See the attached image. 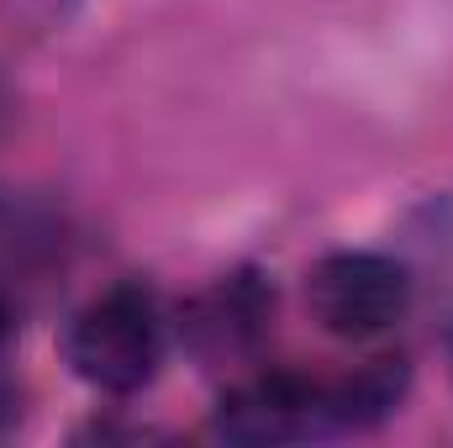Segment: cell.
I'll use <instances>...</instances> for the list:
<instances>
[{
    "label": "cell",
    "mask_w": 453,
    "mask_h": 448,
    "mask_svg": "<svg viewBox=\"0 0 453 448\" xmlns=\"http://www.w3.org/2000/svg\"><path fill=\"white\" fill-rule=\"evenodd\" d=\"M164 348H169V322L153 301V290L142 285H111L101 290L96 301H85L64 333V359L69 369L106 390V396H132L142 390L158 364H164Z\"/></svg>",
    "instance_id": "6da1fadb"
},
{
    "label": "cell",
    "mask_w": 453,
    "mask_h": 448,
    "mask_svg": "<svg viewBox=\"0 0 453 448\" xmlns=\"http://www.w3.org/2000/svg\"><path fill=\"white\" fill-rule=\"evenodd\" d=\"M306 312L322 333L369 343L395 333L411 312V274L406 264L364 248H342L311 264L306 274Z\"/></svg>",
    "instance_id": "7a4b0ae2"
},
{
    "label": "cell",
    "mask_w": 453,
    "mask_h": 448,
    "mask_svg": "<svg viewBox=\"0 0 453 448\" xmlns=\"http://www.w3.org/2000/svg\"><path fill=\"white\" fill-rule=\"evenodd\" d=\"M449 359H453V337H449Z\"/></svg>",
    "instance_id": "52a82bcc"
},
{
    "label": "cell",
    "mask_w": 453,
    "mask_h": 448,
    "mask_svg": "<svg viewBox=\"0 0 453 448\" xmlns=\"http://www.w3.org/2000/svg\"><path fill=\"white\" fill-rule=\"evenodd\" d=\"M80 0H0V16L16 21L21 32H53L74 16Z\"/></svg>",
    "instance_id": "5b68a950"
},
{
    "label": "cell",
    "mask_w": 453,
    "mask_h": 448,
    "mask_svg": "<svg viewBox=\"0 0 453 448\" xmlns=\"http://www.w3.org/2000/svg\"><path fill=\"white\" fill-rule=\"evenodd\" d=\"M269 317H274V290L242 269V274L217 280L206 296H196L185 306V337L201 359L222 364V359L253 353L269 333Z\"/></svg>",
    "instance_id": "277c9868"
},
{
    "label": "cell",
    "mask_w": 453,
    "mask_h": 448,
    "mask_svg": "<svg viewBox=\"0 0 453 448\" xmlns=\"http://www.w3.org/2000/svg\"><path fill=\"white\" fill-rule=\"evenodd\" d=\"M11 322H16V317H11V301H5V296H0V343H5V337H11Z\"/></svg>",
    "instance_id": "8992f818"
},
{
    "label": "cell",
    "mask_w": 453,
    "mask_h": 448,
    "mask_svg": "<svg viewBox=\"0 0 453 448\" xmlns=\"http://www.w3.org/2000/svg\"><path fill=\"white\" fill-rule=\"evenodd\" d=\"M211 433L226 438V444H290V438L333 433L322 380H306V375H290V369L253 375V380L232 385L222 396V406L211 417Z\"/></svg>",
    "instance_id": "3957f363"
}]
</instances>
